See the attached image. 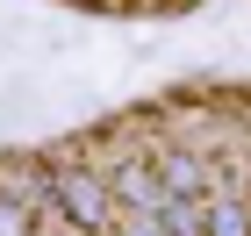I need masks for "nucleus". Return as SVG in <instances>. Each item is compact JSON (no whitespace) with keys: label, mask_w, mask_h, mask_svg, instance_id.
I'll list each match as a JSON object with an SVG mask.
<instances>
[{"label":"nucleus","mask_w":251,"mask_h":236,"mask_svg":"<svg viewBox=\"0 0 251 236\" xmlns=\"http://www.w3.org/2000/svg\"><path fill=\"white\" fill-rule=\"evenodd\" d=\"M165 186H173V193H194V186H201V165H194V157H165Z\"/></svg>","instance_id":"20e7f679"},{"label":"nucleus","mask_w":251,"mask_h":236,"mask_svg":"<svg viewBox=\"0 0 251 236\" xmlns=\"http://www.w3.org/2000/svg\"><path fill=\"white\" fill-rule=\"evenodd\" d=\"M115 193L136 200L144 215H158V208H165V193H158V179H151V172H122V179H115Z\"/></svg>","instance_id":"f03ea898"},{"label":"nucleus","mask_w":251,"mask_h":236,"mask_svg":"<svg viewBox=\"0 0 251 236\" xmlns=\"http://www.w3.org/2000/svg\"><path fill=\"white\" fill-rule=\"evenodd\" d=\"M58 208H65V215H72V222H86V229H94V222L108 215V200H100V186H94V179H86V172L58 179Z\"/></svg>","instance_id":"f257e3e1"},{"label":"nucleus","mask_w":251,"mask_h":236,"mask_svg":"<svg viewBox=\"0 0 251 236\" xmlns=\"http://www.w3.org/2000/svg\"><path fill=\"white\" fill-rule=\"evenodd\" d=\"M201 236H251V215L237 208V200H223V208L208 215V229H201Z\"/></svg>","instance_id":"7ed1b4c3"},{"label":"nucleus","mask_w":251,"mask_h":236,"mask_svg":"<svg viewBox=\"0 0 251 236\" xmlns=\"http://www.w3.org/2000/svg\"><path fill=\"white\" fill-rule=\"evenodd\" d=\"M122 236H165V229H158V215H136V222H129Z\"/></svg>","instance_id":"39448f33"}]
</instances>
